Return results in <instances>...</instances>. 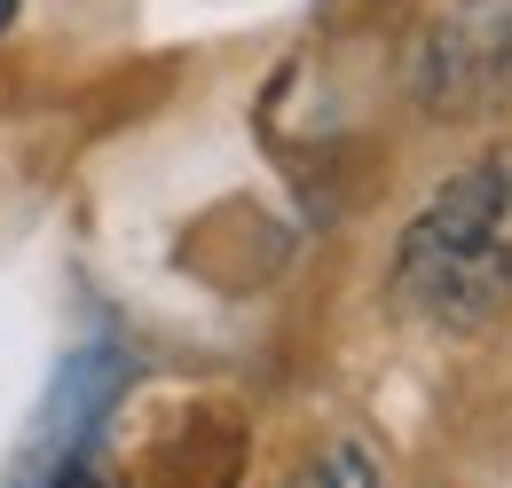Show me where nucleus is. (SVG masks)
Instances as JSON below:
<instances>
[{
  "label": "nucleus",
  "mask_w": 512,
  "mask_h": 488,
  "mask_svg": "<svg viewBox=\"0 0 512 488\" xmlns=\"http://www.w3.org/2000/svg\"><path fill=\"white\" fill-rule=\"evenodd\" d=\"M119 378L127 363L111 355V347H79L56 378V394H48V410H40V465H56V457H79V441L95 433V418L111 410V394H119Z\"/></svg>",
  "instance_id": "nucleus-3"
},
{
  "label": "nucleus",
  "mask_w": 512,
  "mask_h": 488,
  "mask_svg": "<svg viewBox=\"0 0 512 488\" xmlns=\"http://www.w3.org/2000/svg\"><path fill=\"white\" fill-rule=\"evenodd\" d=\"M24 488H111V481H103L87 457H56V465H40V473H32Z\"/></svg>",
  "instance_id": "nucleus-5"
},
{
  "label": "nucleus",
  "mask_w": 512,
  "mask_h": 488,
  "mask_svg": "<svg viewBox=\"0 0 512 488\" xmlns=\"http://www.w3.org/2000/svg\"><path fill=\"white\" fill-rule=\"evenodd\" d=\"M292 488H386V481H379V457H371L363 441H331V449H316V457L300 465Z\"/></svg>",
  "instance_id": "nucleus-4"
},
{
  "label": "nucleus",
  "mask_w": 512,
  "mask_h": 488,
  "mask_svg": "<svg viewBox=\"0 0 512 488\" xmlns=\"http://www.w3.org/2000/svg\"><path fill=\"white\" fill-rule=\"evenodd\" d=\"M402 300L434 323H489L512 307V150H489L457 182L434 189V205L410 221L394 260Z\"/></svg>",
  "instance_id": "nucleus-1"
},
{
  "label": "nucleus",
  "mask_w": 512,
  "mask_h": 488,
  "mask_svg": "<svg viewBox=\"0 0 512 488\" xmlns=\"http://www.w3.org/2000/svg\"><path fill=\"white\" fill-rule=\"evenodd\" d=\"M8 24H16V0H0V32H8Z\"/></svg>",
  "instance_id": "nucleus-6"
},
{
  "label": "nucleus",
  "mask_w": 512,
  "mask_h": 488,
  "mask_svg": "<svg viewBox=\"0 0 512 488\" xmlns=\"http://www.w3.org/2000/svg\"><path fill=\"white\" fill-rule=\"evenodd\" d=\"M418 95L434 111H489L512 95V0H457L426 32L418 56Z\"/></svg>",
  "instance_id": "nucleus-2"
}]
</instances>
